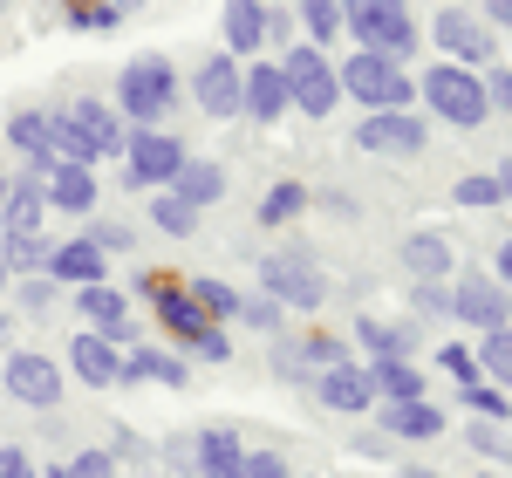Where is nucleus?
<instances>
[{
	"mask_svg": "<svg viewBox=\"0 0 512 478\" xmlns=\"http://www.w3.org/2000/svg\"><path fill=\"white\" fill-rule=\"evenodd\" d=\"M178 110V69H171V55H130L117 76V117L137 123V130H151V123H171Z\"/></svg>",
	"mask_w": 512,
	"mask_h": 478,
	"instance_id": "nucleus-1",
	"label": "nucleus"
},
{
	"mask_svg": "<svg viewBox=\"0 0 512 478\" xmlns=\"http://www.w3.org/2000/svg\"><path fill=\"white\" fill-rule=\"evenodd\" d=\"M417 96H424V110H431L437 123H451V130H485V123H492L485 76L465 69V62H431V69L417 76Z\"/></svg>",
	"mask_w": 512,
	"mask_h": 478,
	"instance_id": "nucleus-2",
	"label": "nucleus"
},
{
	"mask_svg": "<svg viewBox=\"0 0 512 478\" xmlns=\"http://www.w3.org/2000/svg\"><path fill=\"white\" fill-rule=\"evenodd\" d=\"M280 82H287V110H301V117H335V103H342V76H335V62H328V48L315 41H287L280 48Z\"/></svg>",
	"mask_w": 512,
	"mask_h": 478,
	"instance_id": "nucleus-3",
	"label": "nucleus"
},
{
	"mask_svg": "<svg viewBox=\"0 0 512 478\" xmlns=\"http://www.w3.org/2000/svg\"><path fill=\"white\" fill-rule=\"evenodd\" d=\"M342 35H355V48H376L390 62H410L417 55L410 0H342Z\"/></svg>",
	"mask_w": 512,
	"mask_h": 478,
	"instance_id": "nucleus-4",
	"label": "nucleus"
},
{
	"mask_svg": "<svg viewBox=\"0 0 512 478\" xmlns=\"http://www.w3.org/2000/svg\"><path fill=\"white\" fill-rule=\"evenodd\" d=\"M335 76H342V96H355L362 110H410L417 103V76L390 55H376V48H355Z\"/></svg>",
	"mask_w": 512,
	"mask_h": 478,
	"instance_id": "nucleus-5",
	"label": "nucleus"
},
{
	"mask_svg": "<svg viewBox=\"0 0 512 478\" xmlns=\"http://www.w3.org/2000/svg\"><path fill=\"white\" fill-rule=\"evenodd\" d=\"M185 158H192V151H185L178 130H164V123L130 130V144H123V185H130V192H164Z\"/></svg>",
	"mask_w": 512,
	"mask_h": 478,
	"instance_id": "nucleus-6",
	"label": "nucleus"
},
{
	"mask_svg": "<svg viewBox=\"0 0 512 478\" xmlns=\"http://www.w3.org/2000/svg\"><path fill=\"white\" fill-rule=\"evenodd\" d=\"M260 287L274 294L280 308H301V315H315L321 301L335 294V287H328V274H321L308 253H267V260H260Z\"/></svg>",
	"mask_w": 512,
	"mask_h": 478,
	"instance_id": "nucleus-7",
	"label": "nucleus"
},
{
	"mask_svg": "<svg viewBox=\"0 0 512 478\" xmlns=\"http://www.w3.org/2000/svg\"><path fill=\"white\" fill-rule=\"evenodd\" d=\"M137 294L151 301V315H158V328L185 349V342H198L205 328H219V321L198 308V294L192 287H178V280H164V274H137Z\"/></svg>",
	"mask_w": 512,
	"mask_h": 478,
	"instance_id": "nucleus-8",
	"label": "nucleus"
},
{
	"mask_svg": "<svg viewBox=\"0 0 512 478\" xmlns=\"http://www.w3.org/2000/svg\"><path fill=\"white\" fill-rule=\"evenodd\" d=\"M431 41H437V62H465V69H492V62H499L492 28H485L478 14H465V7H444L431 21Z\"/></svg>",
	"mask_w": 512,
	"mask_h": 478,
	"instance_id": "nucleus-9",
	"label": "nucleus"
},
{
	"mask_svg": "<svg viewBox=\"0 0 512 478\" xmlns=\"http://www.w3.org/2000/svg\"><path fill=\"white\" fill-rule=\"evenodd\" d=\"M355 144L369 158H417L431 144V123L417 117V110H369V117L355 123Z\"/></svg>",
	"mask_w": 512,
	"mask_h": 478,
	"instance_id": "nucleus-10",
	"label": "nucleus"
},
{
	"mask_svg": "<svg viewBox=\"0 0 512 478\" xmlns=\"http://www.w3.org/2000/svg\"><path fill=\"white\" fill-rule=\"evenodd\" d=\"M451 321H465V328H506L512 321V294L499 287L492 274H458L451 280Z\"/></svg>",
	"mask_w": 512,
	"mask_h": 478,
	"instance_id": "nucleus-11",
	"label": "nucleus"
},
{
	"mask_svg": "<svg viewBox=\"0 0 512 478\" xmlns=\"http://www.w3.org/2000/svg\"><path fill=\"white\" fill-rule=\"evenodd\" d=\"M7 397L28 403V410H55L62 403V369L41 356V349H14L7 356Z\"/></svg>",
	"mask_w": 512,
	"mask_h": 478,
	"instance_id": "nucleus-12",
	"label": "nucleus"
},
{
	"mask_svg": "<svg viewBox=\"0 0 512 478\" xmlns=\"http://www.w3.org/2000/svg\"><path fill=\"white\" fill-rule=\"evenodd\" d=\"M76 308L82 321L103 335V342H117V349H130L137 342V321H130V294H117L110 280H96V287H76Z\"/></svg>",
	"mask_w": 512,
	"mask_h": 478,
	"instance_id": "nucleus-13",
	"label": "nucleus"
},
{
	"mask_svg": "<svg viewBox=\"0 0 512 478\" xmlns=\"http://www.w3.org/2000/svg\"><path fill=\"white\" fill-rule=\"evenodd\" d=\"M239 69H246V62H233L226 48L198 62V76H192V103L205 110V117H219V123L239 117Z\"/></svg>",
	"mask_w": 512,
	"mask_h": 478,
	"instance_id": "nucleus-14",
	"label": "nucleus"
},
{
	"mask_svg": "<svg viewBox=\"0 0 512 478\" xmlns=\"http://www.w3.org/2000/svg\"><path fill=\"white\" fill-rule=\"evenodd\" d=\"M315 403L342 410V417H362V410H376L369 362H335V369H321V376H315Z\"/></svg>",
	"mask_w": 512,
	"mask_h": 478,
	"instance_id": "nucleus-15",
	"label": "nucleus"
},
{
	"mask_svg": "<svg viewBox=\"0 0 512 478\" xmlns=\"http://www.w3.org/2000/svg\"><path fill=\"white\" fill-rule=\"evenodd\" d=\"M239 117H253V123H280L287 117L280 62H246V69H239Z\"/></svg>",
	"mask_w": 512,
	"mask_h": 478,
	"instance_id": "nucleus-16",
	"label": "nucleus"
},
{
	"mask_svg": "<svg viewBox=\"0 0 512 478\" xmlns=\"http://www.w3.org/2000/svg\"><path fill=\"white\" fill-rule=\"evenodd\" d=\"M41 219H48V192H41V171L28 164L21 178H7V199H0V239L41 233Z\"/></svg>",
	"mask_w": 512,
	"mask_h": 478,
	"instance_id": "nucleus-17",
	"label": "nucleus"
},
{
	"mask_svg": "<svg viewBox=\"0 0 512 478\" xmlns=\"http://www.w3.org/2000/svg\"><path fill=\"white\" fill-rule=\"evenodd\" d=\"M396 260H403L410 280H451L458 274V246H451V233H437V226H417V233L396 246Z\"/></svg>",
	"mask_w": 512,
	"mask_h": 478,
	"instance_id": "nucleus-18",
	"label": "nucleus"
},
{
	"mask_svg": "<svg viewBox=\"0 0 512 478\" xmlns=\"http://www.w3.org/2000/svg\"><path fill=\"white\" fill-rule=\"evenodd\" d=\"M69 369H76V383H89V390H117L123 383V349L103 342L96 328H82V335H69Z\"/></svg>",
	"mask_w": 512,
	"mask_h": 478,
	"instance_id": "nucleus-19",
	"label": "nucleus"
},
{
	"mask_svg": "<svg viewBox=\"0 0 512 478\" xmlns=\"http://www.w3.org/2000/svg\"><path fill=\"white\" fill-rule=\"evenodd\" d=\"M185 458H192L198 478H239V465H246V444H239L233 424H205V431L185 444Z\"/></svg>",
	"mask_w": 512,
	"mask_h": 478,
	"instance_id": "nucleus-20",
	"label": "nucleus"
},
{
	"mask_svg": "<svg viewBox=\"0 0 512 478\" xmlns=\"http://www.w3.org/2000/svg\"><path fill=\"white\" fill-rule=\"evenodd\" d=\"M69 123H76L82 137L96 144V158H123V144H130V130H123L117 103H103V96H76V103H62Z\"/></svg>",
	"mask_w": 512,
	"mask_h": 478,
	"instance_id": "nucleus-21",
	"label": "nucleus"
},
{
	"mask_svg": "<svg viewBox=\"0 0 512 478\" xmlns=\"http://www.w3.org/2000/svg\"><path fill=\"white\" fill-rule=\"evenodd\" d=\"M219 28H226V55H233V62H246V55H260V48H267L274 7H267V0H226Z\"/></svg>",
	"mask_w": 512,
	"mask_h": 478,
	"instance_id": "nucleus-22",
	"label": "nucleus"
},
{
	"mask_svg": "<svg viewBox=\"0 0 512 478\" xmlns=\"http://www.w3.org/2000/svg\"><path fill=\"white\" fill-rule=\"evenodd\" d=\"M48 280H55V287H96V280H110V253L89 246V239H55Z\"/></svg>",
	"mask_w": 512,
	"mask_h": 478,
	"instance_id": "nucleus-23",
	"label": "nucleus"
},
{
	"mask_svg": "<svg viewBox=\"0 0 512 478\" xmlns=\"http://www.w3.org/2000/svg\"><path fill=\"white\" fill-rule=\"evenodd\" d=\"M41 192H48V212L89 219V212H96V171H89V164H55V171L41 178Z\"/></svg>",
	"mask_w": 512,
	"mask_h": 478,
	"instance_id": "nucleus-24",
	"label": "nucleus"
},
{
	"mask_svg": "<svg viewBox=\"0 0 512 478\" xmlns=\"http://www.w3.org/2000/svg\"><path fill=\"white\" fill-rule=\"evenodd\" d=\"M383 410V438H403V444H431L444 438V410L424 397H410V403H376Z\"/></svg>",
	"mask_w": 512,
	"mask_h": 478,
	"instance_id": "nucleus-25",
	"label": "nucleus"
},
{
	"mask_svg": "<svg viewBox=\"0 0 512 478\" xmlns=\"http://www.w3.org/2000/svg\"><path fill=\"white\" fill-rule=\"evenodd\" d=\"M185 356H171V349H144V342H130V356H123V383H164V390H185Z\"/></svg>",
	"mask_w": 512,
	"mask_h": 478,
	"instance_id": "nucleus-26",
	"label": "nucleus"
},
{
	"mask_svg": "<svg viewBox=\"0 0 512 478\" xmlns=\"http://www.w3.org/2000/svg\"><path fill=\"white\" fill-rule=\"evenodd\" d=\"M164 192H178L185 205H198V212H205V205L226 199V164H212V158H185V164H178V178H171Z\"/></svg>",
	"mask_w": 512,
	"mask_h": 478,
	"instance_id": "nucleus-27",
	"label": "nucleus"
},
{
	"mask_svg": "<svg viewBox=\"0 0 512 478\" xmlns=\"http://www.w3.org/2000/svg\"><path fill=\"white\" fill-rule=\"evenodd\" d=\"M7 144L35 164L41 178L55 171V151H48V110H14V117H7Z\"/></svg>",
	"mask_w": 512,
	"mask_h": 478,
	"instance_id": "nucleus-28",
	"label": "nucleus"
},
{
	"mask_svg": "<svg viewBox=\"0 0 512 478\" xmlns=\"http://www.w3.org/2000/svg\"><path fill=\"white\" fill-rule=\"evenodd\" d=\"M369 383H376V403H410V397H424V369H417L410 356L369 362Z\"/></svg>",
	"mask_w": 512,
	"mask_h": 478,
	"instance_id": "nucleus-29",
	"label": "nucleus"
},
{
	"mask_svg": "<svg viewBox=\"0 0 512 478\" xmlns=\"http://www.w3.org/2000/svg\"><path fill=\"white\" fill-rule=\"evenodd\" d=\"M355 342H362L376 362H383V356H410V349H417V328H410V321H376V315H362V321H355Z\"/></svg>",
	"mask_w": 512,
	"mask_h": 478,
	"instance_id": "nucleus-30",
	"label": "nucleus"
},
{
	"mask_svg": "<svg viewBox=\"0 0 512 478\" xmlns=\"http://www.w3.org/2000/svg\"><path fill=\"white\" fill-rule=\"evenodd\" d=\"M472 356H478V376H485V383H499V390L512 397V321H506V328H485Z\"/></svg>",
	"mask_w": 512,
	"mask_h": 478,
	"instance_id": "nucleus-31",
	"label": "nucleus"
},
{
	"mask_svg": "<svg viewBox=\"0 0 512 478\" xmlns=\"http://www.w3.org/2000/svg\"><path fill=\"white\" fill-rule=\"evenodd\" d=\"M48 253H55V239L48 233H21V239H0V267L21 280V274H48Z\"/></svg>",
	"mask_w": 512,
	"mask_h": 478,
	"instance_id": "nucleus-32",
	"label": "nucleus"
},
{
	"mask_svg": "<svg viewBox=\"0 0 512 478\" xmlns=\"http://www.w3.org/2000/svg\"><path fill=\"white\" fill-rule=\"evenodd\" d=\"M301 212H308V185H294V178H280V185H267V192H260V226H294V219H301Z\"/></svg>",
	"mask_w": 512,
	"mask_h": 478,
	"instance_id": "nucleus-33",
	"label": "nucleus"
},
{
	"mask_svg": "<svg viewBox=\"0 0 512 478\" xmlns=\"http://www.w3.org/2000/svg\"><path fill=\"white\" fill-rule=\"evenodd\" d=\"M151 226L164 239H198V205H185L178 192H151Z\"/></svg>",
	"mask_w": 512,
	"mask_h": 478,
	"instance_id": "nucleus-34",
	"label": "nucleus"
},
{
	"mask_svg": "<svg viewBox=\"0 0 512 478\" xmlns=\"http://www.w3.org/2000/svg\"><path fill=\"white\" fill-rule=\"evenodd\" d=\"M185 287H192V294H198V308H205V315L219 321V328H226V321H239V301H246L239 287H226V280H212V274L185 280Z\"/></svg>",
	"mask_w": 512,
	"mask_h": 478,
	"instance_id": "nucleus-35",
	"label": "nucleus"
},
{
	"mask_svg": "<svg viewBox=\"0 0 512 478\" xmlns=\"http://www.w3.org/2000/svg\"><path fill=\"white\" fill-rule=\"evenodd\" d=\"M294 21L308 28L315 48H328V41L342 35V0H301V7H294Z\"/></svg>",
	"mask_w": 512,
	"mask_h": 478,
	"instance_id": "nucleus-36",
	"label": "nucleus"
},
{
	"mask_svg": "<svg viewBox=\"0 0 512 478\" xmlns=\"http://www.w3.org/2000/svg\"><path fill=\"white\" fill-rule=\"evenodd\" d=\"M458 403H472L485 424H506V417H512V397L499 390V383H485V376H478V383H465V390H458Z\"/></svg>",
	"mask_w": 512,
	"mask_h": 478,
	"instance_id": "nucleus-37",
	"label": "nucleus"
},
{
	"mask_svg": "<svg viewBox=\"0 0 512 478\" xmlns=\"http://www.w3.org/2000/svg\"><path fill=\"white\" fill-rule=\"evenodd\" d=\"M62 21H69V28H89V35H103V28H117L123 14L110 7V0H62Z\"/></svg>",
	"mask_w": 512,
	"mask_h": 478,
	"instance_id": "nucleus-38",
	"label": "nucleus"
},
{
	"mask_svg": "<svg viewBox=\"0 0 512 478\" xmlns=\"http://www.w3.org/2000/svg\"><path fill=\"white\" fill-rule=\"evenodd\" d=\"M294 356H301V369H308V376H321V369L349 362V349H342L335 335H301V342H294Z\"/></svg>",
	"mask_w": 512,
	"mask_h": 478,
	"instance_id": "nucleus-39",
	"label": "nucleus"
},
{
	"mask_svg": "<svg viewBox=\"0 0 512 478\" xmlns=\"http://www.w3.org/2000/svg\"><path fill=\"white\" fill-rule=\"evenodd\" d=\"M451 199L472 205V212H485V205H499V178H492V171H472V178H458V185H451Z\"/></svg>",
	"mask_w": 512,
	"mask_h": 478,
	"instance_id": "nucleus-40",
	"label": "nucleus"
},
{
	"mask_svg": "<svg viewBox=\"0 0 512 478\" xmlns=\"http://www.w3.org/2000/svg\"><path fill=\"white\" fill-rule=\"evenodd\" d=\"M410 308H417V315H444L451 321V280H417V287H410Z\"/></svg>",
	"mask_w": 512,
	"mask_h": 478,
	"instance_id": "nucleus-41",
	"label": "nucleus"
},
{
	"mask_svg": "<svg viewBox=\"0 0 512 478\" xmlns=\"http://www.w3.org/2000/svg\"><path fill=\"white\" fill-rule=\"evenodd\" d=\"M14 301H21L28 315H48V308H55V280L48 274H21L14 280Z\"/></svg>",
	"mask_w": 512,
	"mask_h": 478,
	"instance_id": "nucleus-42",
	"label": "nucleus"
},
{
	"mask_svg": "<svg viewBox=\"0 0 512 478\" xmlns=\"http://www.w3.org/2000/svg\"><path fill=\"white\" fill-rule=\"evenodd\" d=\"M437 369H444L458 390H465V383H478V356L465 349V342H444V349H437Z\"/></svg>",
	"mask_w": 512,
	"mask_h": 478,
	"instance_id": "nucleus-43",
	"label": "nucleus"
},
{
	"mask_svg": "<svg viewBox=\"0 0 512 478\" xmlns=\"http://www.w3.org/2000/svg\"><path fill=\"white\" fill-rule=\"evenodd\" d=\"M472 451H478V458H499V465H512L506 424H485V417H478V424H472Z\"/></svg>",
	"mask_w": 512,
	"mask_h": 478,
	"instance_id": "nucleus-44",
	"label": "nucleus"
},
{
	"mask_svg": "<svg viewBox=\"0 0 512 478\" xmlns=\"http://www.w3.org/2000/svg\"><path fill=\"white\" fill-rule=\"evenodd\" d=\"M485 76V103L499 110V117H512V69L506 62H492V69H478Z\"/></svg>",
	"mask_w": 512,
	"mask_h": 478,
	"instance_id": "nucleus-45",
	"label": "nucleus"
},
{
	"mask_svg": "<svg viewBox=\"0 0 512 478\" xmlns=\"http://www.w3.org/2000/svg\"><path fill=\"white\" fill-rule=\"evenodd\" d=\"M280 315H287V308H280L274 294H253V301H239V321H253V328H267V335L280 328Z\"/></svg>",
	"mask_w": 512,
	"mask_h": 478,
	"instance_id": "nucleus-46",
	"label": "nucleus"
},
{
	"mask_svg": "<svg viewBox=\"0 0 512 478\" xmlns=\"http://www.w3.org/2000/svg\"><path fill=\"white\" fill-rule=\"evenodd\" d=\"M239 478H294V465H287L280 451H246V465H239Z\"/></svg>",
	"mask_w": 512,
	"mask_h": 478,
	"instance_id": "nucleus-47",
	"label": "nucleus"
},
{
	"mask_svg": "<svg viewBox=\"0 0 512 478\" xmlns=\"http://www.w3.org/2000/svg\"><path fill=\"white\" fill-rule=\"evenodd\" d=\"M185 349H192L198 362H226V356H233V335H226V328H205L198 342H185Z\"/></svg>",
	"mask_w": 512,
	"mask_h": 478,
	"instance_id": "nucleus-48",
	"label": "nucleus"
},
{
	"mask_svg": "<svg viewBox=\"0 0 512 478\" xmlns=\"http://www.w3.org/2000/svg\"><path fill=\"white\" fill-rule=\"evenodd\" d=\"M69 472H76V478H117V458H110V451H76Z\"/></svg>",
	"mask_w": 512,
	"mask_h": 478,
	"instance_id": "nucleus-49",
	"label": "nucleus"
},
{
	"mask_svg": "<svg viewBox=\"0 0 512 478\" xmlns=\"http://www.w3.org/2000/svg\"><path fill=\"white\" fill-rule=\"evenodd\" d=\"M82 239H89V246H103V253H123V246H130V226H123V219H117V226H110V219H96Z\"/></svg>",
	"mask_w": 512,
	"mask_h": 478,
	"instance_id": "nucleus-50",
	"label": "nucleus"
},
{
	"mask_svg": "<svg viewBox=\"0 0 512 478\" xmlns=\"http://www.w3.org/2000/svg\"><path fill=\"white\" fill-rule=\"evenodd\" d=\"M0 478H35V458L21 444H0Z\"/></svg>",
	"mask_w": 512,
	"mask_h": 478,
	"instance_id": "nucleus-51",
	"label": "nucleus"
},
{
	"mask_svg": "<svg viewBox=\"0 0 512 478\" xmlns=\"http://www.w3.org/2000/svg\"><path fill=\"white\" fill-rule=\"evenodd\" d=\"M274 376H287V383H301V376H308L301 356H294V342H274Z\"/></svg>",
	"mask_w": 512,
	"mask_h": 478,
	"instance_id": "nucleus-52",
	"label": "nucleus"
},
{
	"mask_svg": "<svg viewBox=\"0 0 512 478\" xmlns=\"http://www.w3.org/2000/svg\"><path fill=\"white\" fill-rule=\"evenodd\" d=\"M492 280L512 294V239H499V246H492Z\"/></svg>",
	"mask_w": 512,
	"mask_h": 478,
	"instance_id": "nucleus-53",
	"label": "nucleus"
},
{
	"mask_svg": "<svg viewBox=\"0 0 512 478\" xmlns=\"http://www.w3.org/2000/svg\"><path fill=\"white\" fill-rule=\"evenodd\" d=\"M355 451H362V458H383V451H390V438H383V431H362V438H355Z\"/></svg>",
	"mask_w": 512,
	"mask_h": 478,
	"instance_id": "nucleus-54",
	"label": "nucleus"
},
{
	"mask_svg": "<svg viewBox=\"0 0 512 478\" xmlns=\"http://www.w3.org/2000/svg\"><path fill=\"white\" fill-rule=\"evenodd\" d=\"M478 21H499V28H512V0H485V14Z\"/></svg>",
	"mask_w": 512,
	"mask_h": 478,
	"instance_id": "nucleus-55",
	"label": "nucleus"
},
{
	"mask_svg": "<svg viewBox=\"0 0 512 478\" xmlns=\"http://www.w3.org/2000/svg\"><path fill=\"white\" fill-rule=\"evenodd\" d=\"M492 178H499V205H512V158L499 164V171H492Z\"/></svg>",
	"mask_w": 512,
	"mask_h": 478,
	"instance_id": "nucleus-56",
	"label": "nucleus"
},
{
	"mask_svg": "<svg viewBox=\"0 0 512 478\" xmlns=\"http://www.w3.org/2000/svg\"><path fill=\"white\" fill-rule=\"evenodd\" d=\"M396 478H437V472H431V465H403Z\"/></svg>",
	"mask_w": 512,
	"mask_h": 478,
	"instance_id": "nucleus-57",
	"label": "nucleus"
},
{
	"mask_svg": "<svg viewBox=\"0 0 512 478\" xmlns=\"http://www.w3.org/2000/svg\"><path fill=\"white\" fill-rule=\"evenodd\" d=\"M110 7H117L123 21H130V14H137V7H144V0H110Z\"/></svg>",
	"mask_w": 512,
	"mask_h": 478,
	"instance_id": "nucleus-58",
	"label": "nucleus"
},
{
	"mask_svg": "<svg viewBox=\"0 0 512 478\" xmlns=\"http://www.w3.org/2000/svg\"><path fill=\"white\" fill-rule=\"evenodd\" d=\"M48 478H76V472H69V465H48Z\"/></svg>",
	"mask_w": 512,
	"mask_h": 478,
	"instance_id": "nucleus-59",
	"label": "nucleus"
},
{
	"mask_svg": "<svg viewBox=\"0 0 512 478\" xmlns=\"http://www.w3.org/2000/svg\"><path fill=\"white\" fill-rule=\"evenodd\" d=\"M0 294H7V267H0Z\"/></svg>",
	"mask_w": 512,
	"mask_h": 478,
	"instance_id": "nucleus-60",
	"label": "nucleus"
},
{
	"mask_svg": "<svg viewBox=\"0 0 512 478\" xmlns=\"http://www.w3.org/2000/svg\"><path fill=\"white\" fill-rule=\"evenodd\" d=\"M0 342H7V321H0Z\"/></svg>",
	"mask_w": 512,
	"mask_h": 478,
	"instance_id": "nucleus-61",
	"label": "nucleus"
},
{
	"mask_svg": "<svg viewBox=\"0 0 512 478\" xmlns=\"http://www.w3.org/2000/svg\"><path fill=\"white\" fill-rule=\"evenodd\" d=\"M0 199H7V178H0Z\"/></svg>",
	"mask_w": 512,
	"mask_h": 478,
	"instance_id": "nucleus-62",
	"label": "nucleus"
},
{
	"mask_svg": "<svg viewBox=\"0 0 512 478\" xmlns=\"http://www.w3.org/2000/svg\"><path fill=\"white\" fill-rule=\"evenodd\" d=\"M478 478H492V472H478Z\"/></svg>",
	"mask_w": 512,
	"mask_h": 478,
	"instance_id": "nucleus-63",
	"label": "nucleus"
}]
</instances>
